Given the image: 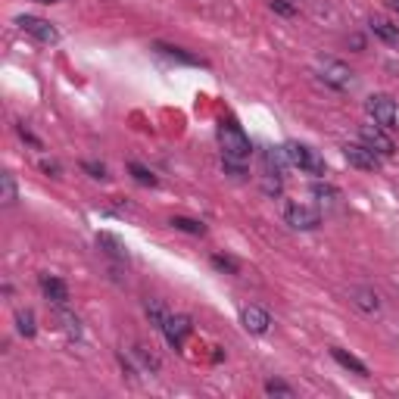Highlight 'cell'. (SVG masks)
<instances>
[{"label": "cell", "mask_w": 399, "mask_h": 399, "mask_svg": "<svg viewBox=\"0 0 399 399\" xmlns=\"http://www.w3.org/2000/svg\"><path fill=\"white\" fill-rule=\"evenodd\" d=\"M218 144H222V156L228 159V163H247L250 153H253V144L250 137L243 135V128L234 122V119H225L222 125H218Z\"/></svg>", "instance_id": "1"}, {"label": "cell", "mask_w": 399, "mask_h": 399, "mask_svg": "<svg viewBox=\"0 0 399 399\" xmlns=\"http://www.w3.org/2000/svg\"><path fill=\"white\" fill-rule=\"evenodd\" d=\"M284 150H287L290 165H296L299 172H309V175H318V178L324 175V159L318 156L315 150H309V147H306V144L290 141V144H284Z\"/></svg>", "instance_id": "2"}, {"label": "cell", "mask_w": 399, "mask_h": 399, "mask_svg": "<svg viewBox=\"0 0 399 399\" xmlns=\"http://www.w3.org/2000/svg\"><path fill=\"white\" fill-rule=\"evenodd\" d=\"M318 72H322V82L328 84V88H334V91H349L352 82H356L349 66L347 63H337V59H322Z\"/></svg>", "instance_id": "3"}, {"label": "cell", "mask_w": 399, "mask_h": 399, "mask_svg": "<svg viewBox=\"0 0 399 399\" xmlns=\"http://www.w3.org/2000/svg\"><path fill=\"white\" fill-rule=\"evenodd\" d=\"M284 218H287V225L296 231H315L318 225H322V212H318L315 206H306V203H287Z\"/></svg>", "instance_id": "4"}, {"label": "cell", "mask_w": 399, "mask_h": 399, "mask_svg": "<svg viewBox=\"0 0 399 399\" xmlns=\"http://www.w3.org/2000/svg\"><path fill=\"white\" fill-rule=\"evenodd\" d=\"M359 137H362L365 147L375 150L377 156H393L396 153L393 137H390L387 128H381V125H362V128H359Z\"/></svg>", "instance_id": "5"}, {"label": "cell", "mask_w": 399, "mask_h": 399, "mask_svg": "<svg viewBox=\"0 0 399 399\" xmlns=\"http://www.w3.org/2000/svg\"><path fill=\"white\" fill-rule=\"evenodd\" d=\"M368 116L375 119V125L381 128H396V100L387 94H371L368 97Z\"/></svg>", "instance_id": "6"}, {"label": "cell", "mask_w": 399, "mask_h": 399, "mask_svg": "<svg viewBox=\"0 0 399 399\" xmlns=\"http://www.w3.org/2000/svg\"><path fill=\"white\" fill-rule=\"evenodd\" d=\"M159 331L165 334V340H169L172 349H181L184 340L190 337V331H194V322H190L188 315H165V322Z\"/></svg>", "instance_id": "7"}, {"label": "cell", "mask_w": 399, "mask_h": 399, "mask_svg": "<svg viewBox=\"0 0 399 399\" xmlns=\"http://www.w3.org/2000/svg\"><path fill=\"white\" fill-rule=\"evenodd\" d=\"M343 156H347V163L359 172H377L381 169V156H377L375 150H368L365 144H347V147H343Z\"/></svg>", "instance_id": "8"}, {"label": "cell", "mask_w": 399, "mask_h": 399, "mask_svg": "<svg viewBox=\"0 0 399 399\" xmlns=\"http://www.w3.org/2000/svg\"><path fill=\"white\" fill-rule=\"evenodd\" d=\"M19 29H22L25 35H31L35 41H41V44H57V41H59V31L53 29L47 19H38V16H19Z\"/></svg>", "instance_id": "9"}, {"label": "cell", "mask_w": 399, "mask_h": 399, "mask_svg": "<svg viewBox=\"0 0 399 399\" xmlns=\"http://www.w3.org/2000/svg\"><path fill=\"white\" fill-rule=\"evenodd\" d=\"M241 324L250 331V334H265L271 318H269V312L259 309V306H247V309H241Z\"/></svg>", "instance_id": "10"}, {"label": "cell", "mask_w": 399, "mask_h": 399, "mask_svg": "<svg viewBox=\"0 0 399 399\" xmlns=\"http://www.w3.org/2000/svg\"><path fill=\"white\" fill-rule=\"evenodd\" d=\"M41 290H44V296H47V303H53V306H66V303H69V287H66L59 278L41 275Z\"/></svg>", "instance_id": "11"}, {"label": "cell", "mask_w": 399, "mask_h": 399, "mask_svg": "<svg viewBox=\"0 0 399 399\" xmlns=\"http://www.w3.org/2000/svg\"><path fill=\"white\" fill-rule=\"evenodd\" d=\"M262 163H265V175H281V172L290 165V159H287V150L284 147H265Z\"/></svg>", "instance_id": "12"}, {"label": "cell", "mask_w": 399, "mask_h": 399, "mask_svg": "<svg viewBox=\"0 0 399 399\" xmlns=\"http://www.w3.org/2000/svg\"><path fill=\"white\" fill-rule=\"evenodd\" d=\"M97 247L106 253V256L119 259V262H125L128 259V247H125L122 241H119L116 234H110V231H103V234H97Z\"/></svg>", "instance_id": "13"}, {"label": "cell", "mask_w": 399, "mask_h": 399, "mask_svg": "<svg viewBox=\"0 0 399 399\" xmlns=\"http://www.w3.org/2000/svg\"><path fill=\"white\" fill-rule=\"evenodd\" d=\"M371 31H375L377 38H381L384 44H393V47H399V25H393V22H387V19H371Z\"/></svg>", "instance_id": "14"}, {"label": "cell", "mask_w": 399, "mask_h": 399, "mask_svg": "<svg viewBox=\"0 0 399 399\" xmlns=\"http://www.w3.org/2000/svg\"><path fill=\"white\" fill-rule=\"evenodd\" d=\"M331 356H334L337 359V362H340L343 365V368H349V371H356V375H368V368H365V362H359V359L356 356H349V352L347 349H340V347H334V349H331Z\"/></svg>", "instance_id": "15"}, {"label": "cell", "mask_w": 399, "mask_h": 399, "mask_svg": "<svg viewBox=\"0 0 399 399\" xmlns=\"http://www.w3.org/2000/svg\"><path fill=\"white\" fill-rule=\"evenodd\" d=\"M156 50L163 53V57L178 59V63H188V66H203V59L190 57V53H188V50H181V47H169V44H156Z\"/></svg>", "instance_id": "16"}, {"label": "cell", "mask_w": 399, "mask_h": 399, "mask_svg": "<svg viewBox=\"0 0 399 399\" xmlns=\"http://www.w3.org/2000/svg\"><path fill=\"white\" fill-rule=\"evenodd\" d=\"M169 225H172V228H178V231H188V234H206V225H203V222H197V218L175 216Z\"/></svg>", "instance_id": "17"}, {"label": "cell", "mask_w": 399, "mask_h": 399, "mask_svg": "<svg viewBox=\"0 0 399 399\" xmlns=\"http://www.w3.org/2000/svg\"><path fill=\"white\" fill-rule=\"evenodd\" d=\"M57 309H59L57 318L63 322V331H66V334H69V337H82V324H78V318L72 315V312H66L63 306H57Z\"/></svg>", "instance_id": "18"}, {"label": "cell", "mask_w": 399, "mask_h": 399, "mask_svg": "<svg viewBox=\"0 0 399 399\" xmlns=\"http://www.w3.org/2000/svg\"><path fill=\"white\" fill-rule=\"evenodd\" d=\"M128 172H131V175H135V181L137 184H144V188H156V175H153V172L150 169H144V165L141 163H131L128 165Z\"/></svg>", "instance_id": "19"}, {"label": "cell", "mask_w": 399, "mask_h": 399, "mask_svg": "<svg viewBox=\"0 0 399 399\" xmlns=\"http://www.w3.org/2000/svg\"><path fill=\"white\" fill-rule=\"evenodd\" d=\"M16 324H19V334H22V337H35V312H29V309H25V312H19V315H16Z\"/></svg>", "instance_id": "20"}, {"label": "cell", "mask_w": 399, "mask_h": 399, "mask_svg": "<svg viewBox=\"0 0 399 399\" xmlns=\"http://www.w3.org/2000/svg\"><path fill=\"white\" fill-rule=\"evenodd\" d=\"M0 190H3V194H0V200H3L6 206L16 203V181H13L10 172H6V175H0Z\"/></svg>", "instance_id": "21"}, {"label": "cell", "mask_w": 399, "mask_h": 399, "mask_svg": "<svg viewBox=\"0 0 399 399\" xmlns=\"http://www.w3.org/2000/svg\"><path fill=\"white\" fill-rule=\"evenodd\" d=\"M312 197H318L322 203H328V206H334L337 200H340V194H337L334 188H328V184H312Z\"/></svg>", "instance_id": "22"}, {"label": "cell", "mask_w": 399, "mask_h": 399, "mask_svg": "<svg viewBox=\"0 0 399 399\" xmlns=\"http://www.w3.org/2000/svg\"><path fill=\"white\" fill-rule=\"evenodd\" d=\"M147 315H150V322L156 324V328H163V322H165L169 312H165V306L159 303V299H150V303H147Z\"/></svg>", "instance_id": "23"}, {"label": "cell", "mask_w": 399, "mask_h": 399, "mask_svg": "<svg viewBox=\"0 0 399 399\" xmlns=\"http://www.w3.org/2000/svg\"><path fill=\"white\" fill-rule=\"evenodd\" d=\"M212 265H216L218 271H231V275H237V271H241V265H237V259L222 256V253H216V256H212Z\"/></svg>", "instance_id": "24"}, {"label": "cell", "mask_w": 399, "mask_h": 399, "mask_svg": "<svg viewBox=\"0 0 399 399\" xmlns=\"http://www.w3.org/2000/svg\"><path fill=\"white\" fill-rule=\"evenodd\" d=\"M356 303L362 306L365 312H377V296L371 290H356Z\"/></svg>", "instance_id": "25"}, {"label": "cell", "mask_w": 399, "mask_h": 399, "mask_svg": "<svg viewBox=\"0 0 399 399\" xmlns=\"http://www.w3.org/2000/svg\"><path fill=\"white\" fill-rule=\"evenodd\" d=\"M265 393H271V396H294V390H290L287 387V384H284V381H269V384H265Z\"/></svg>", "instance_id": "26"}, {"label": "cell", "mask_w": 399, "mask_h": 399, "mask_svg": "<svg viewBox=\"0 0 399 399\" xmlns=\"http://www.w3.org/2000/svg\"><path fill=\"white\" fill-rule=\"evenodd\" d=\"M262 190H265L269 197L281 194V175H265V178H262Z\"/></svg>", "instance_id": "27"}, {"label": "cell", "mask_w": 399, "mask_h": 399, "mask_svg": "<svg viewBox=\"0 0 399 399\" xmlns=\"http://www.w3.org/2000/svg\"><path fill=\"white\" fill-rule=\"evenodd\" d=\"M271 10L281 13V16H294L296 6H294V3H287V0H271Z\"/></svg>", "instance_id": "28"}, {"label": "cell", "mask_w": 399, "mask_h": 399, "mask_svg": "<svg viewBox=\"0 0 399 399\" xmlns=\"http://www.w3.org/2000/svg\"><path fill=\"white\" fill-rule=\"evenodd\" d=\"M84 172H91V178H106V165L100 163H84Z\"/></svg>", "instance_id": "29"}, {"label": "cell", "mask_w": 399, "mask_h": 399, "mask_svg": "<svg viewBox=\"0 0 399 399\" xmlns=\"http://www.w3.org/2000/svg\"><path fill=\"white\" fill-rule=\"evenodd\" d=\"M41 169H44V172H47V175H53V178H59V165H57V163H47V159H44V163H41Z\"/></svg>", "instance_id": "30"}, {"label": "cell", "mask_w": 399, "mask_h": 399, "mask_svg": "<svg viewBox=\"0 0 399 399\" xmlns=\"http://www.w3.org/2000/svg\"><path fill=\"white\" fill-rule=\"evenodd\" d=\"M387 6H390L393 13H399V0H387Z\"/></svg>", "instance_id": "31"}, {"label": "cell", "mask_w": 399, "mask_h": 399, "mask_svg": "<svg viewBox=\"0 0 399 399\" xmlns=\"http://www.w3.org/2000/svg\"><path fill=\"white\" fill-rule=\"evenodd\" d=\"M41 3H57V0H41Z\"/></svg>", "instance_id": "32"}]
</instances>
